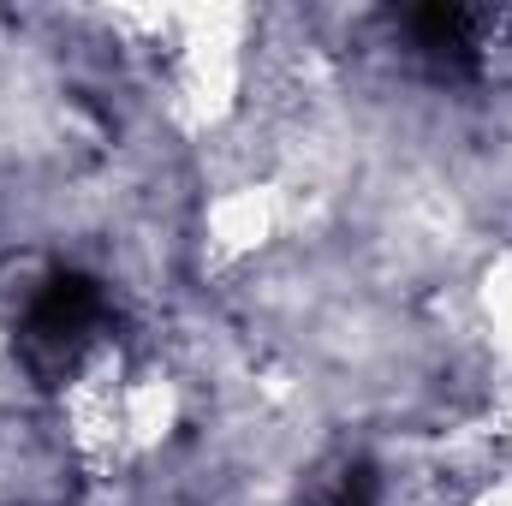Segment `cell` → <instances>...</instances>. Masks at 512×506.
Here are the masks:
<instances>
[{
    "label": "cell",
    "instance_id": "obj_6",
    "mask_svg": "<svg viewBox=\"0 0 512 506\" xmlns=\"http://www.w3.org/2000/svg\"><path fill=\"white\" fill-rule=\"evenodd\" d=\"M471 506H512V477H495V483H483Z\"/></svg>",
    "mask_w": 512,
    "mask_h": 506
},
{
    "label": "cell",
    "instance_id": "obj_2",
    "mask_svg": "<svg viewBox=\"0 0 512 506\" xmlns=\"http://www.w3.org/2000/svg\"><path fill=\"white\" fill-rule=\"evenodd\" d=\"M126 358L114 346H96L60 387V423L66 441L84 465H114L126 459Z\"/></svg>",
    "mask_w": 512,
    "mask_h": 506
},
{
    "label": "cell",
    "instance_id": "obj_1",
    "mask_svg": "<svg viewBox=\"0 0 512 506\" xmlns=\"http://www.w3.org/2000/svg\"><path fill=\"white\" fill-rule=\"evenodd\" d=\"M167 108L185 131H221L239 114L245 96V42H251V12L245 6H179L167 12Z\"/></svg>",
    "mask_w": 512,
    "mask_h": 506
},
{
    "label": "cell",
    "instance_id": "obj_7",
    "mask_svg": "<svg viewBox=\"0 0 512 506\" xmlns=\"http://www.w3.org/2000/svg\"><path fill=\"white\" fill-rule=\"evenodd\" d=\"M0 364H6V334H0Z\"/></svg>",
    "mask_w": 512,
    "mask_h": 506
},
{
    "label": "cell",
    "instance_id": "obj_3",
    "mask_svg": "<svg viewBox=\"0 0 512 506\" xmlns=\"http://www.w3.org/2000/svg\"><path fill=\"white\" fill-rule=\"evenodd\" d=\"M286 227V191L274 179H245L209 197L203 209V245L221 262H251L262 256Z\"/></svg>",
    "mask_w": 512,
    "mask_h": 506
},
{
    "label": "cell",
    "instance_id": "obj_5",
    "mask_svg": "<svg viewBox=\"0 0 512 506\" xmlns=\"http://www.w3.org/2000/svg\"><path fill=\"white\" fill-rule=\"evenodd\" d=\"M477 322H483L495 358L512 370V251H495L477 274Z\"/></svg>",
    "mask_w": 512,
    "mask_h": 506
},
{
    "label": "cell",
    "instance_id": "obj_4",
    "mask_svg": "<svg viewBox=\"0 0 512 506\" xmlns=\"http://www.w3.org/2000/svg\"><path fill=\"white\" fill-rule=\"evenodd\" d=\"M185 423V393L167 370H131L126 376V447L131 453H161Z\"/></svg>",
    "mask_w": 512,
    "mask_h": 506
}]
</instances>
